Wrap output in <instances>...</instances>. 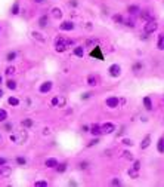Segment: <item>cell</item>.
Returning <instances> with one entry per match:
<instances>
[{
	"instance_id": "6da1fadb",
	"label": "cell",
	"mask_w": 164,
	"mask_h": 187,
	"mask_svg": "<svg viewBox=\"0 0 164 187\" xmlns=\"http://www.w3.org/2000/svg\"><path fill=\"white\" fill-rule=\"evenodd\" d=\"M74 43H76L74 40L59 36V37H56V40H55V49H56V52H65L67 49L70 46H73Z\"/></svg>"
},
{
	"instance_id": "f6af8a7d",
	"label": "cell",
	"mask_w": 164,
	"mask_h": 187,
	"mask_svg": "<svg viewBox=\"0 0 164 187\" xmlns=\"http://www.w3.org/2000/svg\"><path fill=\"white\" fill-rule=\"evenodd\" d=\"M2 97H3V89L0 88V98H2Z\"/></svg>"
},
{
	"instance_id": "e0dca14e",
	"label": "cell",
	"mask_w": 164,
	"mask_h": 187,
	"mask_svg": "<svg viewBox=\"0 0 164 187\" xmlns=\"http://www.w3.org/2000/svg\"><path fill=\"white\" fill-rule=\"evenodd\" d=\"M127 11H129V13H130V15H139L141 8H139L138 5H132V6H129V8H127Z\"/></svg>"
},
{
	"instance_id": "5b68a950",
	"label": "cell",
	"mask_w": 164,
	"mask_h": 187,
	"mask_svg": "<svg viewBox=\"0 0 164 187\" xmlns=\"http://www.w3.org/2000/svg\"><path fill=\"white\" fill-rule=\"evenodd\" d=\"M101 131H102V134H112L114 131H115V125L114 123H111V122H105V123H102L101 125Z\"/></svg>"
},
{
	"instance_id": "f1b7e54d",
	"label": "cell",
	"mask_w": 164,
	"mask_h": 187,
	"mask_svg": "<svg viewBox=\"0 0 164 187\" xmlns=\"http://www.w3.org/2000/svg\"><path fill=\"white\" fill-rule=\"evenodd\" d=\"M132 169H133V171H136V172H139V169H141V161H135Z\"/></svg>"
},
{
	"instance_id": "8d00e7d4",
	"label": "cell",
	"mask_w": 164,
	"mask_h": 187,
	"mask_svg": "<svg viewBox=\"0 0 164 187\" xmlns=\"http://www.w3.org/2000/svg\"><path fill=\"white\" fill-rule=\"evenodd\" d=\"M33 36H34V37H36V39H37V40H40V42H43V40H44L43 37H42V36L39 34V33H36V31H34V33H33Z\"/></svg>"
},
{
	"instance_id": "603a6c76",
	"label": "cell",
	"mask_w": 164,
	"mask_h": 187,
	"mask_svg": "<svg viewBox=\"0 0 164 187\" xmlns=\"http://www.w3.org/2000/svg\"><path fill=\"white\" fill-rule=\"evenodd\" d=\"M52 15H53L56 19H59V18H62V11L59 8H53L52 9Z\"/></svg>"
},
{
	"instance_id": "52a82bcc",
	"label": "cell",
	"mask_w": 164,
	"mask_h": 187,
	"mask_svg": "<svg viewBox=\"0 0 164 187\" xmlns=\"http://www.w3.org/2000/svg\"><path fill=\"white\" fill-rule=\"evenodd\" d=\"M76 28V25L73 21H62V23L59 24V30L61 31H73Z\"/></svg>"
},
{
	"instance_id": "44dd1931",
	"label": "cell",
	"mask_w": 164,
	"mask_h": 187,
	"mask_svg": "<svg viewBox=\"0 0 164 187\" xmlns=\"http://www.w3.org/2000/svg\"><path fill=\"white\" fill-rule=\"evenodd\" d=\"M96 83H98V79H96V76L90 74V76L87 77V85H89V86H96Z\"/></svg>"
},
{
	"instance_id": "ba28073f",
	"label": "cell",
	"mask_w": 164,
	"mask_h": 187,
	"mask_svg": "<svg viewBox=\"0 0 164 187\" xmlns=\"http://www.w3.org/2000/svg\"><path fill=\"white\" fill-rule=\"evenodd\" d=\"M89 132H90L93 137H99V135H102L101 125H99V123H93V125H90V126H89Z\"/></svg>"
},
{
	"instance_id": "7bdbcfd3",
	"label": "cell",
	"mask_w": 164,
	"mask_h": 187,
	"mask_svg": "<svg viewBox=\"0 0 164 187\" xmlns=\"http://www.w3.org/2000/svg\"><path fill=\"white\" fill-rule=\"evenodd\" d=\"M34 2H36V3H39V5H42V3H44L46 0H34Z\"/></svg>"
},
{
	"instance_id": "d6986e66",
	"label": "cell",
	"mask_w": 164,
	"mask_h": 187,
	"mask_svg": "<svg viewBox=\"0 0 164 187\" xmlns=\"http://www.w3.org/2000/svg\"><path fill=\"white\" fill-rule=\"evenodd\" d=\"M8 104L12 105V107H18V105H19V100H18L16 97H9V98H8Z\"/></svg>"
},
{
	"instance_id": "cb8c5ba5",
	"label": "cell",
	"mask_w": 164,
	"mask_h": 187,
	"mask_svg": "<svg viewBox=\"0 0 164 187\" xmlns=\"http://www.w3.org/2000/svg\"><path fill=\"white\" fill-rule=\"evenodd\" d=\"M16 55H18V54H16L15 51H11V52H8V55H6V59H8V62H12L13 59L16 58Z\"/></svg>"
},
{
	"instance_id": "60d3db41",
	"label": "cell",
	"mask_w": 164,
	"mask_h": 187,
	"mask_svg": "<svg viewBox=\"0 0 164 187\" xmlns=\"http://www.w3.org/2000/svg\"><path fill=\"white\" fill-rule=\"evenodd\" d=\"M12 128H13V126H12L11 123H6V125H5V129H6V131H11Z\"/></svg>"
},
{
	"instance_id": "277c9868",
	"label": "cell",
	"mask_w": 164,
	"mask_h": 187,
	"mask_svg": "<svg viewBox=\"0 0 164 187\" xmlns=\"http://www.w3.org/2000/svg\"><path fill=\"white\" fill-rule=\"evenodd\" d=\"M108 73H109V76H111V77H118V76L121 74L120 64H111V65H109V69H108Z\"/></svg>"
},
{
	"instance_id": "9c48e42d",
	"label": "cell",
	"mask_w": 164,
	"mask_h": 187,
	"mask_svg": "<svg viewBox=\"0 0 164 187\" xmlns=\"http://www.w3.org/2000/svg\"><path fill=\"white\" fill-rule=\"evenodd\" d=\"M142 104H143V107H145V110H146V111H152L154 110V104H152L151 97H143Z\"/></svg>"
},
{
	"instance_id": "1f68e13d",
	"label": "cell",
	"mask_w": 164,
	"mask_h": 187,
	"mask_svg": "<svg viewBox=\"0 0 164 187\" xmlns=\"http://www.w3.org/2000/svg\"><path fill=\"white\" fill-rule=\"evenodd\" d=\"M50 104L53 105V107L59 105V97H53V98H52V101H50Z\"/></svg>"
},
{
	"instance_id": "d590c367",
	"label": "cell",
	"mask_w": 164,
	"mask_h": 187,
	"mask_svg": "<svg viewBox=\"0 0 164 187\" xmlns=\"http://www.w3.org/2000/svg\"><path fill=\"white\" fill-rule=\"evenodd\" d=\"M6 164H8V159H6V157H0V168L5 166Z\"/></svg>"
},
{
	"instance_id": "836d02e7",
	"label": "cell",
	"mask_w": 164,
	"mask_h": 187,
	"mask_svg": "<svg viewBox=\"0 0 164 187\" xmlns=\"http://www.w3.org/2000/svg\"><path fill=\"white\" fill-rule=\"evenodd\" d=\"M87 166H89V162H86V161L80 162V165H78V168H80V169H86Z\"/></svg>"
},
{
	"instance_id": "83f0119b",
	"label": "cell",
	"mask_w": 164,
	"mask_h": 187,
	"mask_svg": "<svg viewBox=\"0 0 164 187\" xmlns=\"http://www.w3.org/2000/svg\"><path fill=\"white\" fill-rule=\"evenodd\" d=\"M47 184H49V183H47L46 180H40V181H36V183H34L36 187H46Z\"/></svg>"
},
{
	"instance_id": "f35d334b",
	"label": "cell",
	"mask_w": 164,
	"mask_h": 187,
	"mask_svg": "<svg viewBox=\"0 0 164 187\" xmlns=\"http://www.w3.org/2000/svg\"><path fill=\"white\" fill-rule=\"evenodd\" d=\"M123 143H124L126 146H132V144H133V141L129 140V138H124V140H123Z\"/></svg>"
},
{
	"instance_id": "4316f807",
	"label": "cell",
	"mask_w": 164,
	"mask_h": 187,
	"mask_svg": "<svg viewBox=\"0 0 164 187\" xmlns=\"http://www.w3.org/2000/svg\"><path fill=\"white\" fill-rule=\"evenodd\" d=\"M8 119V111L5 108H0V122H5Z\"/></svg>"
},
{
	"instance_id": "74e56055",
	"label": "cell",
	"mask_w": 164,
	"mask_h": 187,
	"mask_svg": "<svg viewBox=\"0 0 164 187\" xmlns=\"http://www.w3.org/2000/svg\"><path fill=\"white\" fill-rule=\"evenodd\" d=\"M98 143H99V138L96 137L93 141H90V143H89V147H92V146H95V144H98Z\"/></svg>"
},
{
	"instance_id": "f546056e",
	"label": "cell",
	"mask_w": 164,
	"mask_h": 187,
	"mask_svg": "<svg viewBox=\"0 0 164 187\" xmlns=\"http://www.w3.org/2000/svg\"><path fill=\"white\" fill-rule=\"evenodd\" d=\"M115 23H120V24H123L124 23V19H123V16L121 15H114V18H112Z\"/></svg>"
},
{
	"instance_id": "d6a6232c",
	"label": "cell",
	"mask_w": 164,
	"mask_h": 187,
	"mask_svg": "<svg viewBox=\"0 0 164 187\" xmlns=\"http://www.w3.org/2000/svg\"><path fill=\"white\" fill-rule=\"evenodd\" d=\"M5 73H6L8 76H12V74L15 73V67H8V69H6V71H5Z\"/></svg>"
},
{
	"instance_id": "8992f818",
	"label": "cell",
	"mask_w": 164,
	"mask_h": 187,
	"mask_svg": "<svg viewBox=\"0 0 164 187\" xmlns=\"http://www.w3.org/2000/svg\"><path fill=\"white\" fill-rule=\"evenodd\" d=\"M52 88H53V82L52 80H46L40 85V88H39V92L40 94H47L52 91Z\"/></svg>"
},
{
	"instance_id": "3957f363",
	"label": "cell",
	"mask_w": 164,
	"mask_h": 187,
	"mask_svg": "<svg viewBox=\"0 0 164 187\" xmlns=\"http://www.w3.org/2000/svg\"><path fill=\"white\" fill-rule=\"evenodd\" d=\"M120 104V98L118 97H108L107 100H105V105L108 107V108H117Z\"/></svg>"
},
{
	"instance_id": "2e32d148",
	"label": "cell",
	"mask_w": 164,
	"mask_h": 187,
	"mask_svg": "<svg viewBox=\"0 0 164 187\" xmlns=\"http://www.w3.org/2000/svg\"><path fill=\"white\" fill-rule=\"evenodd\" d=\"M67 166H68V164H67V162H61V164L56 165V168H55V169H56V172L64 174V172L67 171Z\"/></svg>"
},
{
	"instance_id": "ee69618b",
	"label": "cell",
	"mask_w": 164,
	"mask_h": 187,
	"mask_svg": "<svg viewBox=\"0 0 164 187\" xmlns=\"http://www.w3.org/2000/svg\"><path fill=\"white\" fill-rule=\"evenodd\" d=\"M70 5H73V6L76 8V6H77V2H76V0H73V2H70Z\"/></svg>"
},
{
	"instance_id": "30bf717a",
	"label": "cell",
	"mask_w": 164,
	"mask_h": 187,
	"mask_svg": "<svg viewBox=\"0 0 164 187\" xmlns=\"http://www.w3.org/2000/svg\"><path fill=\"white\" fill-rule=\"evenodd\" d=\"M58 164H59V161H58L56 157H47V159L44 161V166H46V168H56Z\"/></svg>"
},
{
	"instance_id": "ab89813d",
	"label": "cell",
	"mask_w": 164,
	"mask_h": 187,
	"mask_svg": "<svg viewBox=\"0 0 164 187\" xmlns=\"http://www.w3.org/2000/svg\"><path fill=\"white\" fill-rule=\"evenodd\" d=\"M126 25H127V27H132V28H133V27H135V23H133L132 19H129V21L126 23Z\"/></svg>"
},
{
	"instance_id": "9a60e30c",
	"label": "cell",
	"mask_w": 164,
	"mask_h": 187,
	"mask_svg": "<svg viewBox=\"0 0 164 187\" xmlns=\"http://www.w3.org/2000/svg\"><path fill=\"white\" fill-rule=\"evenodd\" d=\"M149 144H151V135L148 134V135H146V137L143 138L142 143H141V149H142V150L148 149V147H149Z\"/></svg>"
},
{
	"instance_id": "ac0fdd59",
	"label": "cell",
	"mask_w": 164,
	"mask_h": 187,
	"mask_svg": "<svg viewBox=\"0 0 164 187\" xmlns=\"http://www.w3.org/2000/svg\"><path fill=\"white\" fill-rule=\"evenodd\" d=\"M157 150L160 154H163L164 153V137H160V140L157 143Z\"/></svg>"
},
{
	"instance_id": "7402d4cb",
	"label": "cell",
	"mask_w": 164,
	"mask_h": 187,
	"mask_svg": "<svg viewBox=\"0 0 164 187\" xmlns=\"http://www.w3.org/2000/svg\"><path fill=\"white\" fill-rule=\"evenodd\" d=\"M15 162H16V165H19V166H24V165H27V159L24 156H16L15 157Z\"/></svg>"
},
{
	"instance_id": "7dc6e473",
	"label": "cell",
	"mask_w": 164,
	"mask_h": 187,
	"mask_svg": "<svg viewBox=\"0 0 164 187\" xmlns=\"http://www.w3.org/2000/svg\"><path fill=\"white\" fill-rule=\"evenodd\" d=\"M0 33H2V25H0Z\"/></svg>"
},
{
	"instance_id": "c3c4849f",
	"label": "cell",
	"mask_w": 164,
	"mask_h": 187,
	"mask_svg": "<svg viewBox=\"0 0 164 187\" xmlns=\"http://www.w3.org/2000/svg\"><path fill=\"white\" fill-rule=\"evenodd\" d=\"M0 175H2V169H0Z\"/></svg>"
},
{
	"instance_id": "7a4b0ae2",
	"label": "cell",
	"mask_w": 164,
	"mask_h": 187,
	"mask_svg": "<svg viewBox=\"0 0 164 187\" xmlns=\"http://www.w3.org/2000/svg\"><path fill=\"white\" fill-rule=\"evenodd\" d=\"M157 28H158V24H157V21L152 18V19L146 21L145 27H143V33H145V34H152V33L157 31Z\"/></svg>"
},
{
	"instance_id": "d4e9b609",
	"label": "cell",
	"mask_w": 164,
	"mask_h": 187,
	"mask_svg": "<svg viewBox=\"0 0 164 187\" xmlns=\"http://www.w3.org/2000/svg\"><path fill=\"white\" fill-rule=\"evenodd\" d=\"M6 86H8V89L15 91V89H16V82H15V80H12V79H9V80L6 82Z\"/></svg>"
},
{
	"instance_id": "bcb514c9",
	"label": "cell",
	"mask_w": 164,
	"mask_h": 187,
	"mask_svg": "<svg viewBox=\"0 0 164 187\" xmlns=\"http://www.w3.org/2000/svg\"><path fill=\"white\" fill-rule=\"evenodd\" d=\"M2 82H3V79H2V76H0V83H2Z\"/></svg>"
},
{
	"instance_id": "8fae6325",
	"label": "cell",
	"mask_w": 164,
	"mask_h": 187,
	"mask_svg": "<svg viewBox=\"0 0 164 187\" xmlns=\"http://www.w3.org/2000/svg\"><path fill=\"white\" fill-rule=\"evenodd\" d=\"M47 24H49V16H47V15H42V16L39 18V27H40V28H46Z\"/></svg>"
},
{
	"instance_id": "b9f144b4",
	"label": "cell",
	"mask_w": 164,
	"mask_h": 187,
	"mask_svg": "<svg viewBox=\"0 0 164 187\" xmlns=\"http://www.w3.org/2000/svg\"><path fill=\"white\" fill-rule=\"evenodd\" d=\"M90 95H92V94H84V95H81V98H83V100H89Z\"/></svg>"
},
{
	"instance_id": "7c38bea8",
	"label": "cell",
	"mask_w": 164,
	"mask_h": 187,
	"mask_svg": "<svg viewBox=\"0 0 164 187\" xmlns=\"http://www.w3.org/2000/svg\"><path fill=\"white\" fill-rule=\"evenodd\" d=\"M90 57H93V58H98V59H104V55H102V52H101V48L96 46L92 52H90Z\"/></svg>"
},
{
	"instance_id": "e575fe53",
	"label": "cell",
	"mask_w": 164,
	"mask_h": 187,
	"mask_svg": "<svg viewBox=\"0 0 164 187\" xmlns=\"http://www.w3.org/2000/svg\"><path fill=\"white\" fill-rule=\"evenodd\" d=\"M142 67H143V65H142V62H136V64L133 65V70H135V71H139L141 69H142Z\"/></svg>"
},
{
	"instance_id": "484cf974",
	"label": "cell",
	"mask_w": 164,
	"mask_h": 187,
	"mask_svg": "<svg viewBox=\"0 0 164 187\" xmlns=\"http://www.w3.org/2000/svg\"><path fill=\"white\" fill-rule=\"evenodd\" d=\"M21 125L24 128H31V126H33V120H31V119H24L21 122Z\"/></svg>"
},
{
	"instance_id": "4fadbf2b",
	"label": "cell",
	"mask_w": 164,
	"mask_h": 187,
	"mask_svg": "<svg viewBox=\"0 0 164 187\" xmlns=\"http://www.w3.org/2000/svg\"><path fill=\"white\" fill-rule=\"evenodd\" d=\"M73 54H74L76 57H78V58H83V57H84V48L76 46L74 49H73Z\"/></svg>"
},
{
	"instance_id": "4dcf8cb0",
	"label": "cell",
	"mask_w": 164,
	"mask_h": 187,
	"mask_svg": "<svg viewBox=\"0 0 164 187\" xmlns=\"http://www.w3.org/2000/svg\"><path fill=\"white\" fill-rule=\"evenodd\" d=\"M111 186H121V180H118V178H112V180H111Z\"/></svg>"
},
{
	"instance_id": "681fc988",
	"label": "cell",
	"mask_w": 164,
	"mask_h": 187,
	"mask_svg": "<svg viewBox=\"0 0 164 187\" xmlns=\"http://www.w3.org/2000/svg\"><path fill=\"white\" fill-rule=\"evenodd\" d=\"M0 140H2V135H0Z\"/></svg>"
},
{
	"instance_id": "ffe728a7",
	"label": "cell",
	"mask_w": 164,
	"mask_h": 187,
	"mask_svg": "<svg viewBox=\"0 0 164 187\" xmlns=\"http://www.w3.org/2000/svg\"><path fill=\"white\" fill-rule=\"evenodd\" d=\"M11 13L12 15H18V13H19V2H15V3L12 5Z\"/></svg>"
},
{
	"instance_id": "5bb4252c",
	"label": "cell",
	"mask_w": 164,
	"mask_h": 187,
	"mask_svg": "<svg viewBox=\"0 0 164 187\" xmlns=\"http://www.w3.org/2000/svg\"><path fill=\"white\" fill-rule=\"evenodd\" d=\"M157 49L158 51H164V33L158 34V40H157Z\"/></svg>"
}]
</instances>
